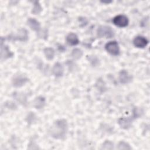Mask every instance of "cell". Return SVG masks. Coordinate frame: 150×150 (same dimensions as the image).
Here are the masks:
<instances>
[{
  "instance_id": "cell-11",
  "label": "cell",
  "mask_w": 150,
  "mask_h": 150,
  "mask_svg": "<svg viewBox=\"0 0 150 150\" xmlns=\"http://www.w3.org/2000/svg\"><path fill=\"white\" fill-rule=\"evenodd\" d=\"M28 25L31 28V29L38 32L40 29V23L34 18H29L27 21Z\"/></svg>"
},
{
  "instance_id": "cell-6",
  "label": "cell",
  "mask_w": 150,
  "mask_h": 150,
  "mask_svg": "<svg viewBox=\"0 0 150 150\" xmlns=\"http://www.w3.org/2000/svg\"><path fill=\"white\" fill-rule=\"evenodd\" d=\"M13 40H18L20 41H26L28 39V32L25 29H19L16 34L12 38Z\"/></svg>"
},
{
  "instance_id": "cell-8",
  "label": "cell",
  "mask_w": 150,
  "mask_h": 150,
  "mask_svg": "<svg viewBox=\"0 0 150 150\" xmlns=\"http://www.w3.org/2000/svg\"><path fill=\"white\" fill-rule=\"evenodd\" d=\"M132 77L131 75L129 74L125 70H121L119 73V80L121 83L127 84L132 81Z\"/></svg>"
},
{
  "instance_id": "cell-14",
  "label": "cell",
  "mask_w": 150,
  "mask_h": 150,
  "mask_svg": "<svg viewBox=\"0 0 150 150\" xmlns=\"http://www.w3.org/2000/svg\"><path fill=\"white\" fill-rule=\"evenodd\" d=\"M1 59H6L7 58L11 57L13 56V53H12L8 47L7 46L4 45V46H1Z\"/></svg>"
},
{
  "instance_id": "cell-15",
  "label": "cell",
  "mask_w": 150,
  "mask_h": 150,
  "mask_svg": "<svg viewBox=\"0 0 150 150\" xmlns=\"http://www.w3.org/2000/svg\"><path fill=\"white\" fill-rule=\"evenodd\" d=\"M44 54L48 60H52L53 59L54 56V50L51 47H46L43 50Z\"/></svg>"
},
{
  "instance_id": "cell-1",
  "label": "cell",
  "mask_w": 150,
  "mask_h": 150,
  "mask_svg": "<svg viewBox=\"0 0 150 150\" xmlns=\"http://www.w3.org/2000/svg\"><path fill=\"white\" fill-rule=\"evenodd\" d=\"M68 129L67 121L60 119L56 121L49 129L50 135L56 139L64 138Z\"/></svg>"
},
{
  "instance_id": "cell-5",
  "label": "cell",
  "mask_w": 150,
  "mask_h": 150,
  "mask_svg": "<svg viewBox=\"0 0 150 150\" xmlns=\"http://www.w3.org/2000/svg\"><path fill=\"white\" fill-rule=\"evenodd\" d=\"M113 23L118 27H125L128 24V19L125 15H119L114 18Z\"/></svg>"
},
{
  "instance_id": "cell-12",
  "label": "cell",
  "mask_w": 150,
  "mask_h": 150,
  "mask_svg": "<svg viewBox=\"0 0 150 150\" xmlns=\"http://www.w3.org/2000/svg\"><path fill=\"white\" fill-rule=\"evenodd\" d=\"M67 42L70 45H76L79 43V40L77 36L73 33H69L66 38Z\"/></svg>"
},
{
  "instance_id": "cell-20",
  "label": "cell",
  "mask_w": 150,
  "mask_h": 150,
  "mask_svg": "<svg viewBox=\"0 0 150 150\" xmlns=\"http://www.w3.org/2000/svg\"><path fill=\"white\" fill-rule=\"evenodd\" d=\"M101 149H113V143L110 141H105L102 146Z\"/></svg>"
},
{
  "instance_id": "cell-3",
  "label": "cell",
  "mask_w": 150,
  "mask_h": 150,
  "mask_svg": "<svg viewBox=\"0 0 150 150\" xmlns=\"http://www.w3.org/2000/svg\"><path fill=\"white\" fill-rule=\"evenodd\" d=\"M105 48L112 55L117 56L120 54V47L118 43L115 41H111L107 43L105 46Z\"/></svg>"
},
{
  "instance_id": "cell-16",
  "label": "cell",
  "mask_w": 150,
  "mask_h": 150,
  "mask_svg": "<svg viewBox=\"0 0 150 150\" xmlns=\"http://www.w3.org/2000/svg\"><path fill=\"white\" fill-rule=\"evenodd\" d=\"M14 98L19 103L22 104H25L26 101V97L23 93H15L13 94Z\"/></svg>"
},
{
  "instance_id": "cell-17",
  "label": "cell",
  "mask_w": 150,
  "mask_h": 150,
  "mask_svg": "<svg viewBox=\"0 0 150 150\" xmlns=\"http://www.w3.org/2000/svg\"><path fill=\"white\" fill-rule=\"evenodd\" d=\"M42 8L39 2L38 1H35L32 12L33 14L36 15V14H39L42 11Z\"/></svg>"
},
{
  "instance_id": "cell-18",
  "label": "cell",
  "mask_w": 150,
  "mask_h": 150,
  "mask_svg": "<svg viewBox=\"0 0 150 150\" xmlns=\"http://www.w3.org/2000/svg\"><path fill=\"white\" fill-rule=\"evenodd\" d=\"M83 56V52L79 49H74L71 52V56L74 59H79Z\"/></svg>"
},
{
  "instance_id": "cell-4",
  "label": "cell",
  "mask_w": 150,
  "mask_h": 150,
  "mask_svg": "<svg viewBox=\"0 0 150 150\" xmlns=\"http://www.w3.org/2000/svg\"><path fill=\"white\" fill-rule=\"evenodd\" d=\"M28 81V79L26 76L22 74H18L15 75L12 79V84L15 87H20L23 86Z\"/></svg>"
},
{
  "instance_id": "cell-2",
  "label": "cell",
  "mask_w": 150,
  "mask_h": 150,
  "mask_svg": "<svg viewBox=\"0 0 150 150\" xmlns=\"http://www.w3.org/2000/svg\"><path fill=\"white\" fill-rule=\"evenodd\" d=\"M97 35L100 38H111L114 35V31L109 26H100L97 29Z\"/></svg>"
},
{
  "instance_id": "cell-7",
  "label": "cell",
  "mask_w": 150,
  "mask_h": 150,
  "mask_svg": "<svg viewBox=\"0 0 150 150\" xmlns=\"http://www.w3.org/2000/svg\"><path fill=\"white\" fill-rule=\"evenodd\" d=\"M133 43L134 46L137 47L143 48L148 45V41L145 38L141 36H138L134 38L133 40Z\"/></svg>"
},
{
  "instance_id": "cell-19",
  "label": "cell",
  "mask_w": 150,
  "mask_h": 150,
  "mask_svg": "<svg viewBox=\"0 0 150 150\" xmlns=\"http://www.w3.org/2000/svg\"><path fill=\"white\" fill-rule=\"evenodd\" d=\"M117 149L120 150H121V149L129 150V149H131V147L129 146V145L128 143L124 141H121L118 144Z\"/></svg>"
},
{
  "instance_id": "cell-10",
  "label": "cell",
  "mask_w": 150,
  "mask_h": 150,
  "mask_svg": "<svg viewBox=\"0 0 150 150\" xmlns=\"http://www.w3.org/2000/svg\"><path fill=\"white\" fill-rule=\"evenodd\" d=\"M63 71H64L63 67L61 63L57 62L54 64L52 68V73L54 76L57 77L62 76L63 74Z\"/></svg>"
},
{
  "instance_id": "cell-9",
  "label": "cell",
  "mask_w": 150,
  "mask_h": 150,
  "mask_svg": "<svg viewBox=\"0 0 150 150\" xmlns=\"http://www.w3.org/2000/svg\"><path fill=\"white\" fill-rule=\"evenodd\" d=\"M132 118H120L118 120V124L120 127L124 129H128L131 127Z\"/></svg>"
},
{
  "instance_id": "cell-13",
  "label": "cell",
  "mask_w": 150,
  "mask_h": 150,
  "mask_svg": "<svg viewBox=\"0 0 150 150\" xmlns=\"http://www.w3.org/2000/svg\"><path fill=\"white\" fill-rule=\"evenodd\" d=\"M45 104V98L42 96L36 97L33 101V106L37 109L42 108Z\"/></svg>"
}]
</instances>
